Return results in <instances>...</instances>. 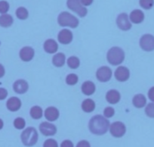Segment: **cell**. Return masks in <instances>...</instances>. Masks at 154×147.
Listing matches in <instances>:
<instances>
[{
  "label": "cell",
  "instance_id": "1",
  "mask_svg": "<svg viewBox=\"0 0 154 147\" xmlns=\"http://www.w3.org/2000/svg\"><path fill=\"white\" fill-rule=\"evenodd\" d=\"M109 121L107 118L100 115L93 116L88 123V129L90 132L94 135H103L108 131L109 128Z\"/></svg>",
  "mask_w": 154,
  "mask_h": 147
},
{
  "label": "cell",
  "instance_id": "2",
  "mask_svg": "<svg viewBox=\"0 0 154 147\" xmlns=\"http://www.w3.org/2000/svg\"><path fill=\"white\" fill-rule=\"evenodd\" d=\"M20 139L25 146H32V145H35L38 141V132L34 127H29L22 132L21 135H20Z\"/></svg>",
  "mask_w": 154,
  "mask_h": 147
},
{
  "label": "cell",
  "instance_id": "3",
  "mask_svg": "<svg viewBox=\"0 0 154 147\" xmlns=\"http://www.w3.org/2000/svg\"><path fill=\"white\" fill-rule=\"evenodd\" d=\"M106 59L110 65H114V66L119 65L122 64L125 59V53L122 49L119 48V47H112L108 51L107 55H106Z\"/></svg>",
  "mask_w": 154,
  "mask_h": 147
},
{
  "label": "cell",
  "instance_id": "4",
  "mask_svg": "<svg viewBox=\"0 0 154 147\" xmlns=\"http://www.w3.org/2000/svg\"><path fill=\"white\" fill-rule=\"evenodd\" d=\"M57 23L61 27L75 28L79 26V21L75 16L72 15L68 11H62L57 17Z\"/></svg>",
  "mask_w": 154,
  "mask_h": 147
},
{
  "label": "cell",
  "instance_id": "5",
  "mask_svg": "<svg viewBox=\"0 0 154 147\" xmlns=\"http://www.w3.org/2000/svg\"><path fill=\"white\" fill-rule=\"evenodd\" d=\"M66 5L69 9L76 13L81 18L86 16L87 13H88V10L85 6L82 5L80 0H67Z\"/></svg>",
  "mask_w": 154,
  "mask_h": 147
},
{
  "label": "cell",
  "instance_id": "6",
  "mask_svg": "<svg viewBox=\"0 0 154 147\" xmlns=\"http://www.w3.org/2000/svg\"><path fill=\"white\" fill-rule=\"evenodd\" d=\"M109 132L113 137L120 138L125 134L126 127L121 121H116L109 126Z\"/></svg>",
  "mask_w": 154,
  "mask_h": 147
},
{
  "label": "cell",
  "instance_id": "7",
  "mask_svg": "<svg viewBox=\"0 0 154 147\" xmlns=\"http://www.w3.org/2000/svg\"><path fill=\"white\" fill-rule=\"evenodd\" d=\"M140 46L143 51L152 52L154 50V36L144 34L140 39Z\"/></svg>",
  "mask_w": 154,
  "mask_h": 147
},
{
  "label": "cell",
  "instance_id": "8",
  "mask_svg": "<svg viewBox=\"0 0 154 147\" xmlns=\"http://www.w3.org/2000/svg\"><path fill=\"white\" fill-rule=\"evenodd\" d=\"M112 70L107 66H102L97 70L96 78L100 82L105 83L109 81L112 78Z\"/></svg>",
  "mask_w": 154,
  "mask_h": 147
},
{
  "label": "cell",
  "instance_id": "9",
  "mask_svg": "<svg viewBox=\"0 0 154 147\" xmlns=\"http://www.w3.org/2000/svg\"><path fill=\"white\" fill-rule=\"evenodd\" d=\"M116 24L119 29L123 31L129 30L131 28V24L129 17L126 13H121L117 16Z\"/></svg>",
  "mask_w": 154,
  "mask_h": 147
},
{
  "label": "cell",
  "instance_id": "10",
  "mask_svg": "<svg viewBox=\"0 0 154 147\" xmlns=\"http://www.w3.org/2000/svg\"><path fill=\"white\" fill-rule=\"evenodd\" d=\"M39 130H40L41 133L44 136H54L57 133V127L54 124H51V123L44 121L39 124Z\"/></svg>",
  "mask_w": 154,
  "mask_h": 147
},
{
  "label": "cell",
  "instance_id": "11",
  "mask_svg": "<svg viewBox=\"0 0 154 147\" xmlns=\"http://www.w3.org/2000/svg\"><path fill=\"white\" fill-rule=\"evenodd\" d=\"M115 78L119 82H125L130 78V71L128 68L124 66H119L116 68L114 73Z\"/></svg>",
  "mask_w": 154,
  "mask_h": 147
},
{
  "label": "cell",
  "instance_id": "12",
  "mask_svg": "<svg viewBox=\"0 0 154 147\" xmlns=\"http://www.w3.org/2000/svg\"><path fill=\"white\" fill-rule=\"evenodd\" d=\"M72 37L73 36H72V32L68 29L61 30L57 35V40L59 43L63 45H67L70 43L72 40Z\"/></svg>",
  "mask_w": 154,
  "mask_h": 147
},
{
  "label": "cell",
  "instance_id": "13",
  "mask_svg": "<svg viewBox=\"0 0 154 147\" xmlns=\"http://www.w3.org/2000/svg\"><path fill=\"white\" fill-rule=\"evenodd\" d=\"M19 56H20V59L23 62H30L33 59L34 56H35V51H34V50L32 47L25 46L20 50Z\"/></svg>",
  "mask_w": 154,
  "mask_h": 147
},
{
  "label": "cell",
  "instance_id": "14",
  "mask_svg": "<svg viewBox=\"0 0 154 147\" xmlns=\"http://www.w3.org/2000/svg\"><path fill=\"white\" fill-rule=\"evenodd\" d=\"M29 89V84L24 80H17L13 84V90L17 94H23Z\"/></svg>",
  "mask_w": 154,
  "mask_h": 147
},
{
  "label": "cell",
  "instance_id": "15",
  "mask_svg": "<svg viewBox=\"0 0 154 147\" xmlns=\"http://www.w3.org/2000/svg\"><path fill=\"white\" fill-rule=\"evenodd\" d=\"M60 116V112L55 107H48L45 111V118L48 121H55L58 119Z\"/></svg>",
  "mask_w": 154,
  "mask_h": 147
},
{
  "label": "cell",
  "instance_id": "16",
  "mask_svg": "<svg viewBox=\"0 0 154 147\" xmlns=\"http://www.w3.org/2000/svg\"><path fill=\"white\" fill-rule=\"evenodd\" d=\"M6 106L11 112H17L21 107V101L19 98L13 96L8 99L6 102Z\"/></svg>",
  "mask_w": 154,
  "mask_h": 147
},
{
  "label": "cell",
  "instance_id": "17",
  "mask_svg": "<svg viewBox=\"0 0 154 147\" xmlns=\"http://www.w3.org/2000/svg\"><path fill=\"white\" fill-rule=\"evenodd\" d=\"M130 21L132 22L133 24H138L142 23L144 20V14L143 11L140 9H134L130 13L129 15Z\"/></svg>",
  "mask_w": 154,
  "mask_h": 147
},
{
  "label": "cell",
  "instance_id": "18",
  "mask_svg": "<svg viewBox=\"0 0 154 147\" xmlns=\"http://www.w3.org/2000/svg\"><path fill=\"white\" fill-rule=\"evenodd\" d=\"M121 96L119 91L116 90H110L106 93V99L107 102L109 104H116L120 101Z\"/></svg>",
  "mask_w": 154,
  "mask_h": 147
},
{
  "label": "cell",
  "instance_id": "19",
  "mask_svg": "<svg viewBox=\"0 0 154 147\" xmlns=\"http://www.w3.org/2000/svg\"><path fill=\"white\" fill-rule=\"evenodd\" d=\"M43 47L45 53L48 54H53V53H55L58 50V44L54 40L48 39L44 43Z\"/></svg>",
  "mask_w": 154,
  "mask_h": 147
},
{
  "label": "cell",
  "instance_id": "20",
  "mask_svg": "<svg viewBox=\"0 0 154 147\" xmlns=\"http://www.w3.org/2000/svg\"><path fill=\"white\" fill-rule=\"evenodd\" d=\"M81 90H82L83 94L86 95V96H91V95L94 94L96 90L95 84L90 81H85L82 84Z\"/></svg>",
  "mask_w": 154,
  "mask_h": 147
},
{
  "label": "cell",
  "instance_id": "21",
  "mask_svg": "<svg viewBox=\"0 0 154 147\" xmlns=\"http://www.w3.org/2000/svg\"><path fill=\"white\" fill-rule=\"evenodd\" d=\"M132 103L135 108H141L146 105V99L144 95L137 94L133 97Z\"/></svg>",
  "mask_w": 154,
  "mask_h": 147
},
{
  "label": "cell",
  "instance_id": "22",
  "mask_svg": "<svg viewBox=\"0 0 154 147\" xmlns=\"http://www.w3.org/2000/svg\"><path fill=\"white\" fill-rule=\"evenodd\" d=\"M14 22L12 16L8 14H3L0 15V26L2 27H9Z\"/></svg>",
  "mask_w": 154,
  "mask_h": 147
},
{
  "label": "cell",
  "instance_id": "23",
  "mask_svg": "<svg viewBox=\"0 0 154 147\" xmlns=\"http://www.w3.org/2000/svg\"><path fill=\"white\" fill-rule=\"evenodd\" d=\"M65 62H66V56H65V55L63 53H59L53 56L52 64L55 67L60 68V67L63 66L65 64Z\"/></svg>",
  "mask_w": 154,
  "mask_h": 147
},
{
  "label": "cell",
  "instance_id": "24",
  "mask_svg": "<svg viewBox=\"0 0 154 147\" xmlns=\"http://www.w3.org/2000/svg\"><path fill=\"white\" fill-rule=\"evenodd\" d=\"M82 109L86 113L92 112L95 109V102L91 99H86L82 102Z\"/></svg>",
  "mask_w": 154,
  "mask_h": 147
},
{
  "label": "cell",
  "instance_id": "25",
  "mask_svg": "<svg viewBox=\"0 0 154 147\" xmlns=\"http://www.w3.org/2000/svg\"><path fill=\"white\" fill-rule=\"evenodd\" d=\"M42 109L41 107L38 106V105H35V106L32 107L29 111V115H30L31 118L33 119L38 120L40 119L42 117Z\"/></svg>",
  "mask_w": 154,
  "mask_h": 147
},
{
  "label": "cell",
  "instance_id": "26",
  "mask_svg": "<svg viewBox=\"0 0 154 147\" xmlns=\"http://www.w3.org/2000/svg\"><path fill=\"white\" fill-rule=\"evenodd\" d=\"M15 14L17 18L20 20H26L29 16L28 10L24 7H19L15 11Z\"/></svg>",
  "mask_w": 154,
  "mask_h": 147
},
{
  "label": "cell",
  "instance_id": "27",
  "mask_svg": "<svg viewBox=\"0 0 154 147\" xmlns=\"http://www.w3.org/2000/svg\"><path fill=\"white\" fill-rule=\"evenodd\" d=\"M66 63L71 69H76L80 65V61H79V58L75 57V56H71L67 59Z\"/></svg>",
  "mask_w": 154,
  "mask_h": 147
},
{
  "label": "cell",
  "instance_id": "28",
  "mask_svg": "<svg viewBox=\"0 0 154 147\" xmlns=\"http://www.w3.org/2000/svg\"><path fill=\"white\" fill-rule=\"evenodd\" d=\"M139 4L143 9L149 10L153 7L154 0H139Z\"/></svg>",
  "mask_w": 154,
  "mask_h": 147
},
{
  "label": "cell",
  "instance_id": "29",
  "mask_svg": "<svg viewBox=\"0 0 154 147\" xmlns=\"http://www.w3.org/2000/svg\"><path fill=\"white\" fill-rule=\"evenodd\" d=\"M78 81H79V78H78V76L75 75V74H69L66 78V84L69 86L75 85V84L78 83Z\"/></svg>",
  "mask_w": 154,
  "mask_h": 147
},
{
  "label": "cell",
  "instance_id": "30",
  "mask_svg": "<svg viewBox=\"0 0 154 147\" xmlns=\"http://www.w3.org/2000/svg\"><path fill=\"white\" fill-rule=\"evenodd\" d=\"M14 126L17 130H22L26 126V121L23 118H17L14 121Z\"/></svg>",
  "mask_w": 154,
  "mask_h": 147
},
{
  "label": "cell",
  "instance_id": "31",
  "mask_svg": "<svg viewBox=\"0 0 154 147\" xmlns=\"http://www.w3.org/2000/svg\"><path fill=\"white\" fill-rule=\"evenodd\" d=\"M145 113L149 118H154V102L146 105L145 108Z\"/></svg>",
  "mask_w": 154,
  "mask_h": 147
},
{
  "label": "cell",
  "instance_id": "32",
  "mask_svg": "<svg viewBox=\"0 0 154 147\" xmlns=\"http://www.w3.org/2000/svg\"><path fill=\"white\" fill-rule=\"evenodd\" d=\"M9 3L7 1H5V0L0 1V14H6L9 10Z\"/></svg>",
  "mask_w": 154,
  "mask_h": 147
},
{
  "label": "cell",
  "instance_id": "33",
  "mask_svg": "<svg viewBox=\"0 0 154 147\" xmlns=\"http://www.w3.org/2000/svg\"><path fill=\"white\" fill-rule=\"evenodd\" d=\"M115 114V110H114L113 108L112 107H106L105 108V109L103 110V115H104L105 118H112V116Z\"/></svg>",
  "mask_w": 154,
  "mask_h": 147
},
{
  "label": "cell",
  "instance_id": "34",
  "mask_svg": "<svg viewBox=\"0 0 154 147\" xmlns=\"http://www.w3.org/2000/svg\"><path fill=\"white\" fill-rule=\"evenodd\" d=\"M43 147H58V143L54 139H48L44 142Z\"/></svg>",
  "mask_w": 154,
  "mask_h": 147
},
{
  "label": "cell",
  "instance_id": "35",
  "mask_svg": "<svg viewBox=\"0 0 154 147\" xmlns=\"http://www.w3.org/2000/svg\"><path fill=\"white\" fill-rule=\"evenodd\" d=\"M8 96V91L5 88H0V100H4Z\"/></svg>",
  "mask_w": 154,
  "mask_h": 147
},
{
  "label": "cell",
  "instance_id": "36",
  "mask_svg": "<svg viewBox=\"0 0 154 147\" xmlns=\"http://www.w3.org/2000/svg\"><path fill=\"white\" fill-rule=\"evenodd\" d=\"M60 147H74L73 143L72 142H71L69 139H66V140H63V142L60 144Z\"/></svg>",
  "mask_w": 154,
  "mask_h": 147
},
{
  "label": "cell",
  "instance_id": "37",
  "mask_svg": "<svg viewBox=\"0 0 154 147\" xmlns=\"http://www.w3.org/2000/svg\"><path fill=\"white\" fill-rule=\"evenodd\" d=\"M76 147H91V145L87 140H81L77 143Z\"/></svg>",
  "mask_w": 154,
  "mask_h": 147
},
{
  "label": "cell",
  "instance_id": "38",
  "mask_svg": "<svg viewBox=\"0 0 154 147\" xmlns=\"http://www.w3.org/2000/svg\"><path fill=\"white\" fill-rule=\"evenodd\" d=\"M148 98L149 99V100L154 102V87H151L148 91Z\"/></svg>",
  "mask_w": 154,
  "mask_h": 147
},
{
  "label": "cell",
  "instance_id": "39",
  "mask_svg": "<svg viewBox=\"0 0 154 147\" xmlns=\"http://www.w3.org/2000/svg\"><path fill=\"white\" fill-rule=\"evenodd\" d=\"M93 1H94V0H80V2H81V3H82V5L85 7L91 5V4H92Z\"/></svg>",
  "mask_w": 154,
  "mask_h": 147
},
{
  "label": "cell",
  "instance_id": "40",
  "mask_svg": "<svg viewBox=\"0 0 154 147\" xmlns=\"http://www.w3.org/2000/svg\"><path fill=\"white\" fill-rule=\"evenodd\" d=\"M5 68H4L3 65L0 64V78H2V77H4V75H5Z\"/></svg>",
  "mask_w": 154,
  "mask_h": 147
},
{
  "label": "cell",
  "instance_id": "41",
  "mask_svg": "<svg viewBox=\"0 0 154 147\" xmlns=\"http://www.w3.org/2000/svg\"><path fill=\"white\" fill-rule=\"evenodd\" d=\"M3 126H4L3 121H2V119H0V130H2V127H3Z\"/></svg>",
  "mask_w": 154,
  "mask_h": 147
}]
</instances>
